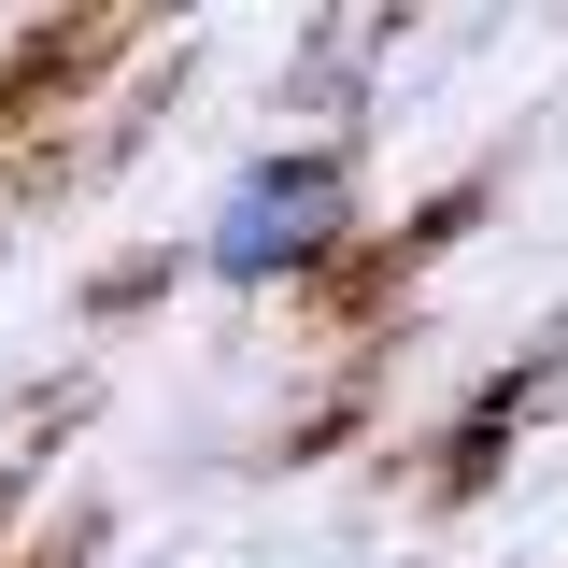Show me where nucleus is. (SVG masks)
I'll list each match as a JSON object with an SVG mask.
<instances>
[{
    "label": "nucleus",
    "instance_id": "f257e3e1",
    "mask_svg": "<svg viewBox=\"0 0 568 568\" xmlns=\"http://www.w3.org/2000/svg\"><path fill=\"white\" fill-rule=\"evenodd\" d=\"M327 242H342V156H256V171L213 200V271L227 284L313 271Z\"/></svg>",
    "mask_w": 568,
    "mask_h": 568
}]
</instances>
